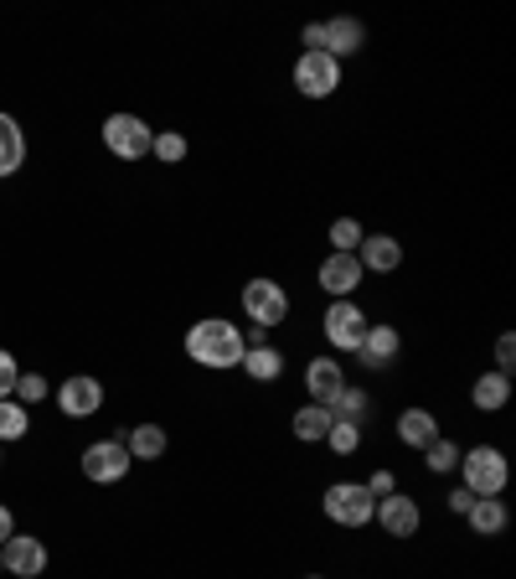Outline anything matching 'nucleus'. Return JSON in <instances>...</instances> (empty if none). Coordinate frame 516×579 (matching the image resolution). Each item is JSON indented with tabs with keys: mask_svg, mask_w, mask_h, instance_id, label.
<instances>
[{
	"mask_svg": "<svg viewBox=\"0 0 516 579\" xmlns=\"http://www.w3.org/2000/svg\"><path fill=\"white\" fill-rule=\"evenodd\" d=\"M243 352H248V337H243L233 321L222 316H207L197 321L192 331H186V358L201 362V367H218V373H228V367H238Z\"/></svg>",
	"mask_w": 516,
	"mask_h": 579,
	"instance_id": "nucleus-1",
	"label": "nucleus"
},
{
	"mask_svg": "<svg viewBox=\"0 0 516 579\" xmlns=\"http://www.w3.org/2000/svg\"><path fill=\"white\" fill-rule=\"evenodd\" d=\"M459 471H465V492L470 497H501L506 481H512V466L496 445H476V450H459Z\"/></svg>",
	"mask_w": 516,
	"mask_h": 579,
	"instance_id": "nucleus-2",
	"label": "nucleus"
},
{
	"mask_svg": "<svg viewBox=\"0 0 516 579\" xmlns=\"http://www.w3.org/2000/svg\"><path fill=\"white\" fill-rule=\"evenodd\" d=\"M320 507H325V518L341 522V528H367L372 512H378V497H372L361 481H336V486H325Z\"/></svg>",
	"mask_w": 516,
	"mask_h": 579,
	"instance_id": "nucleus-3",
	"label": "nucleus"
},
{
	"mask_svg": "<svg viewBox=\"0 0 516 579\" xmlns=\"http://www.w3.org/2000/svg\"><path fill=\"white\" fill-rule=\"evenodd\" d=\"M103 145L120 160H145L150 145H156V130L139 120V114H109V120H103Z\"/></svg>",
	"mask_w": 516,
	"mask_h": 579,
	"instance_id": "nucleus-4",
	"label": "nucleus"
},
{
	"mask_svg": "<svg viewBox=\"0 0 516 579\" xmlns=\"http://www.w3.org/2000/svg\"><path fill=\"white\" fill-rule=\"evenodd\" d=\"M320 326H325V341H331V347H341V352H357L372 321H367V311H361L357 300H331Z\"/></svg>",
	"mask_w": 516,
	"mask_h": 579,
	"instance_id": "nucleus-5",
	"label": "nucleus"
},
{
	"mask_svg": "<svg viewBox=\"0 0 516 579\" xmlns=\"http://www.w3.org/2000/svg\"><path fill=\"white\" fill-rule=\"evenodd\" d=\"M130 466H135V456L124 450V439H94V445L83 450V477L99 481V486L124 481V477H130Z\"/></svg>",
	"mask_w": 516,
	"mask_h": 579,
	"instance_id": "nucleus-6",
	"label": "nucleus"
},
{
	"mask_svg": "<svg viewBox=\"0 0 516 579\" xmlns=\"http://www.w3.org/2000/svg\"><path fill=\"white\" fill-rule=\"evenodd\" d=\"M243 311L254 326H279V321L290 316V295H284V285L269 280V275H258V280L243 285Z\"/></svg>",
	"mask_w": 516,
	"mask_h": 579,
	"instance_id": "nucleus-7",
	"label": "nucleus"
},
{
	"mask_svg": "<svg viewBox=\"0 0 516 579\" xmlns=\"http://www.w3.org/2000/svg\"><path fill=\"white\" fill-rule=\"evenodd\" d=\"M295 88L305 99H331L341 88V62L331 52H299L295 62Z\"/></svg>",
	"mask_w": 516,
	"mask_h": 579,
	"instance_id": "nucleus-8",
	"label": "nucleus"
},
{
	"mask_svg": "<svg viewBox=\"0 0 516 579\" xmlns=\"http://www.w3.org/2000/svg\"><path fill=\"white\" fill-rule=\"evenodd\" d=\"M372 518L382 522V533H388V539H414L418 522H423V512H418V502L397 486L393 497H378V512H372Z\"/></svg>",
	"mask_w": 516,
	"mask_h": 579,
	"instance_id": "nucleus-9",
	"label": "nucleus"
},
{
	"mask_svg": "<svg viewBox=\"0 0 516 579\" xmlns=\"http://www.w3.org/2000/svg\"><path fill=\"white\" fill-rule=\"evenodd\" d=\"M103 403V383L88 378V373H73V378L58 388V409L67 414V420H94Z\"/></svg>",
	"mask_w": 516,
	"mask_h": 579,
	"instance_id": "nucleus-10",
	"label": "nucleus"
},
{
	"mask_svg": "<svg viewBox=\"0 0 516 579\" xmlns=\"http://www.w3.org/2000/svg\"><path fill=\"white\" fill-rule=\"evenodd\" d=\"M0 559H5V569L21 579H37L41 569H47V543L32 539V533H11V539L0 543Z\"/></svg>",
	"mask_w": 516,
	"mask_h": 579,
	"instance_id": "nucleus-11",
	"label": "nucleus"
},
{
	"mask_svg": "<svg viewBox=\"0 0 516 579\" xmlns=\"http://www.w3.org/2000/svg\"><path fill=\"white\" fill-rule=\"evenodd\" d=\"M357 264L361 269H372V275H393L397 264H403V243H397L393 233H361Z\"/></svg>",
	"mask_w": 516,
	"mask_h": 579,
	"instance_id": "nucleus-12",
	"label": "nucleus"
},
{
	"mask_svg": "<svg viewBox=\"0 0 516 579\" xmlns=\"http://www.w3.org/2000/svg\"><path fill=\"white\" fill-rule=\"evenodd\" d=\"M320 290H331L336 300H352V290H361L357 254H331V260H320Z\"/></svg>",
	"mask_w": 516,
	"mask_h": 579,
	"instance_id": "nucleus-13",
	"label": "nucleus"
},
{
	"mask_svg": "<svg viewBox=\"0 0 516 579\" xmlns=\"http://www.w3.org/2000/svg\"><path fill=\"white\" fill-rule=\"evenodd\" d=\"M320 37H325V47L320 52H331V58H352V52H361V41H367V26H361L357 16H336L320 26Z\"/></svg>",
	"mask_w": 516,
	"mask_h": 579,
	"instance_id": "nucleus-14",
	"label": "nucleus"
},
{
	"mask_svg": "<svg viewBox=\"0 0 516 579\" xmlns=\"http://www.w3.org/2000/svg\"><path fill=\"white\" fill-rule=\"evenodd\" d=\"M305 388H310V403H336V394L346 388V373H341V362L331 358H316L310 367H305Z\"/></svg>",
	"mask_w": 516,
	"mask_h": 579,
	"instance_id": "nucleus-15",
	"label": "nucleus"
},
{
	"mask_svg": "<svg viewBox=\"0 0 516 579\" xmlns=\"http://www.w3.org/2000/svg\"><path fill=\"white\" fill-rule=\"evenodd\" d=\"M397 347H403V337H397L393 326H367V337H361V347H357V358H361V367L382 373V367L397 358Z\"/></svg>",
	"mask_w": 516,
	"mask_h": 579,
	"instance_id": "nucleus-16",
	"label": "nucleus"
},
{
	"mask_svg": "<svg viewBox=\"0 0 516 579\" xmlns=\"http://www.w3.org/2000/svg\"><path fill=\"white\" fill-rule=\"evenodd\" d=\"M397 439L414 445V450H429L439 439V420L429 409H403V414H397Z\"/></svg>",
	"mask_w": 516,
	"mask_h": 579,
	"instance_id": "nucleus-17",
	"label": "nucleus"
},
{
	"mask_svg": "<svg viewBox=\"0 0 516 579\" xmlns=\"http://www.w3.org/2000/svg\"><path fill=\"white\" fill-rule=\"evenodd\" d=\"M238 367H243V373H248L254 383H274L279 373H284V352H279V347H269V341H254V347L243 352Z\"/></svg>",
	"mask_w": 516,
	"mask_h": 579,
	"instance_id": "nucleus-18",
	"label": "nucleus"
},
{
	"mask_svg": "<svg viewBox=\"0 0 516 579\" xmlns=\"http://www.w3.org/2000/svg\"><path fill=\"white\" fill-rule=\"evenodd\" d=\"M470 403H476L480 414L506 409V403H512V378H506V373H480L476 388H470Z\"/></svg>",
	"mask_w": 516,
	"mask_h": 579,
	"instance_id": "nucleus-19",
	"label": "nucleus"
},
{
	"mask_svg": "<svg viewBox=\"0 0 516 579\" xmlns=\"http://www.w3.org/2000/svg\"><path fill=\"white\" fill-rule=\"evenodd\" d=\"M21 160H26V135L11 114H0V177H16Z\"/></svg>",
	"mask_w": 516,
	"mask_h": 579,
	"instance_id": "nucleus-20",
	"label": "nucleus"
},
{
	"mask_svg": "<svg viewBox=\"0 0 516 579\" xmlns=\"http://www.w3.org/2000/svg\"><path fill=\"white\" fill-rule=\"evenodd\" d=\"M465 518H470V528H476L480 539H496L501 528H506V502L501 497H476Z\"/></svg>",
	"mask_w": 516,
	"mask_h": 579,
	"instance_id": "nucleus-21",
	"label": "nucleus"
},
{
	"mask_svg": "<svg viewBox=\"0 0 516 579\" xmlns=\"http://www.w3.org/2000/svg\"><path fill=\"white\" fill-rule=\"evenodd\" d=\"M124 450L135 460H160L165 456V430H160V424H139V430H130Z\"/></svg>",
	"mask_w": 516,
	"mask_h": 579,
	"instance_id": "nucleus-22",
	"label": "nucleus"
},
{
	"mask_svg": "<svg viewBox=\"0 0 516 579\" xmlns=\"http://www.w3.org/2000/svg\"><path fill=\"white\" fill-rule=\"evenodd\" d=\"M325 430H331V409H325V403H305V409L295 414V435L305 439V445L325 439Z\"/></svg>",
	"mask_w": 516,
	"mask_h": 579,
	"instance_id": "nucleus-23",
	"label": "nucleus"
},
{
	"mask_svg": "<svg viewBox=\"0 0 516 579\" xmlns=\"http://www.w3.org/2000/svg\"><path fill=\"white\" fill-rule=\"evenodd\" d=\"M331 420L361 424V420H367V394H361V388H352V383H346V388H341V394H336V403H331Z\"/></svg>",
	"mask_w": 516,
	"mask_h": 579,
	"instance_id": "nucleus-24",
	"label": "nucleus"
},
{
	"mask_svg": "<svg viewBox=\"0 0 516 579\" xmlns=\"http://www.w3.org/2000/svg\"><path fill=\"white\" fill-rule=\"evenodd\" d=\"M32 430V409H21L16 399H0V439H21Z\"/></svg>",
	"mask_w": 516,
	"mask_h": 579,
	"instance_id": "nucleus-25",
	"label": "nucleus"
},
{
	"mask_svg": "<svg viewBox=\"0 0 516 579\" xmlns=\"http://www.w3.org/2000/svg\"><path fill=\"white\" fill-rule=\"evenodd\" d=\"M325 445H331L336 456H357V445H361V424L331 420V430H325Z\"/></svg>",
	"mask_w": 516,
	"mask_h": 579,
	"instance_id": "nucleus-26",
	"label": "nucleus"
},
{
	"mask_svg": "<svg viewBox=\"0 0 516 579\" xmlns=\"http://www.w3.org/2000/svg\"><path fill=\"white\" fill-rule=\"evenodd\" d=\"M423 466H429L434 477H444V471H455V466H459V445H455V439H434V445L423 450Z\"/></svg>",
	"mask_w": 516,
	"mask_h": 579,
	"instance_id": "nucleus-27",
	"label": "nucleus"
},
{
	"mask_svg": "<svg viewBox=\"0 0 516 579\" xmlns=\"http://www.w3.org/2000/svg\"><path fill=\"white\" fill-rule=\"evenodd\" d=\"M357 243H361V222H352V218L331 222V249L336 254H357Z\"/></svg>",
	"mask_w": 516,
	"mask_h": 579,
	"instance_id": "nucleus-28",
	"label": "nucleus"
},
{
	"mask_svg": "<svg viewBox=\"0 0 516 579\" xmlns=\"http://www.w3.org/2000/svg\"><path fill=\"white\" fill-rule=\"evenodd\" d=\"M150 156L165 160V166H176V160H186V135H176V130H165V135H156V145H150Z\"/></svg>",
	"mask_w": 516,
	"mask_h": 579,
	"instance_id": "nucleus-29",
	"label": "nucleus"
},
{
	"mask_svg": "<svg viewBox=\"0 0 516 579\" xmlns=\"http://www.w3.org/2000/svg\"><path fill=\"white\" fill-rule=\"evenodd\" d=\"M47 394H52V388H47V378H41V373H21V378H16V403H21V409L41 403Z\"/></svg>",
	"mask_w": 516,
	"mask_h": 579,
	"instance_id": "nucleus-30",
	"label": "nucleus"
},
{
	"mask_svg": "<svg viewBox=\"0 0 516 579\" xmlns=\"http://www.w3.org/2000/svg\"><path fill=\"white\" fill-rule=\"evenodd\" d=\"M16 378H21V367H16V358L0 347V399H11L16 394Z\"/></svg>",
	"mask_w": 516,
	"mask_h": 579,
	"instance_id": "nucleus-31",
	"label": "nucleus"
},
{
	"mask_svg": "<svg viewBox=\"0 0 516 579\" xmlns=\"http://www.w3.org/2000/svg\"><path fill=\"white\" fill-rule=\"evenodd\" d=\"M512 367H516V337H512V331H501V337H496V373L512 378Z\"/></svg>",
	"mask_w": 516,
	"mask_h": 579,
	"instance_id": "nucleus-32",
	"label": "nucleus"
},
{
	"mask_svg": "<svg viewBox=\"0 0 516 579\" xmlns=\"http://www.w3.org/2000/svg\"><path fill=\"white\" fill-rule=\"evenodd\" d=\"M361 486H367V492H372V497H393V492H397L393 471H372V481H361Z\"/></svg>",
	"mask_w": 516,
	"mask_h": 579,
	"instance_id": "nucleus-33",
	"label": "nucleus"
},
{
	"mask_svg": "<svg viewBox=\"0 0 516 579\" xmlns=\"http://www.w3.org/2000/svg\"><path fill=\"white\" fill-rule=\"evenodd\" d=\"M470 492H465V486H459V492H450V512H459V518H465V512H470Z\"/></svg>",
	"mask_w": 516,
	"mask_h": 579,
	"instance_id": "nucleus-34",
	"label": "nucleus"
},
{
	"mask_svg": "<svg viewBox=\"0 0 516 579\" xmlns=\"http://www.w3.org/2000/svg\"><path fill=\"white\" fill-rule=\"evenodd\" d=\"M325 47V37H320V26H305V52H320Z\"/></svg>",
	"mask_w": 516,
	"mask_h": 579,
	"instance_id": "nucleus-35",
	"label": "nucleus"
},
{
	"mask_svg": "<svg viewBox=\"0 0 516 579\" xmlns=\"http://www.w3.org/2000/svg\"><path fill=\"white\" fill-rule=\"evenodd\" d=\"M11 533H16V518H11V507H0V543L11 539Z\"/></svg>",
	"mask_w": 516,
	"mask_h": 579,
	"instance_id": "nucleus-36",
	"label": "nucleus"
},
{
	"mask_svg": "<svg viewBox=\"0 0 516 579\" xmlns=\"http://www.w3.org/2000/svg\"><path fill=\"white\" fill-rule=\"evenodd\" d=\"M0 575H5V559H0Z\"/></svg>",
	"mask_w": 516,
	"mask_h": 579,
	"instance_id": "nucleus-37",
	"label": "nucleus"
},
{
	"mask_svg": "<svg viewBox=\"0 0 516 579\" xmlns=\"http://www.w3.org/2000/svg\"><path fill=\"white\" fill-rule=\"evenodd\" d=\"M305 579H320V575H305Z\"/></svg>",
	"mask_w": 516,
	"mask_h": 579,
	"instance_id": "nucleus-38",
	"label": "nucleus"
}]
</instances>
